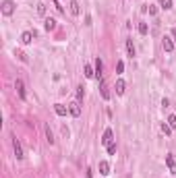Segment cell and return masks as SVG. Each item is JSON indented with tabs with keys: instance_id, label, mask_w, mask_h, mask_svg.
<instances>
[{
	"instance_id": "obj_1",
	"label": "cell",
	"mask_w": 176,
	"mask_h": 178,
	"mask_svg": "<svg viewBox=\"0 0 176 178\" xmlns=\"http://www.w3.org/2000/svg\"><path fill=\"white\" fill-rule=\"evenodd\" d=\"M0 11H2V15H4V17H11V15L15 13V4H13V0H4V2H2V8H0Z\"/></svg>"
},
{
	"instance_id": "obj_2",
	"label": "cell",
	"mask_w": 176,
	"mask_h": 178,
	"mask_svg": "<svg viewBox=\"0 0 176 178\" xmlns=\"http://www.w3.org/2000/svg\"><path fill=\"white\" fill-rule=\"evenodd\" d=\"M68 112H71L75 118H79L81 116V102H71L68 104Z\"/></svg>"
},
{
	"instance_id": "obj_3",
	"label": "cell",
	"mask_w": 176,
	"mask_h": 178,
	"mask_svg": "<svg viewBox=\"0 0 176 178\" xmlns=\"http://www.w3.org/2000/svg\"><path fill=\"white\" fill-rule=\"evenodd\" d=\"M13 149H15V158H17V159L25 158V155H23V147H21V143L17 141V139H13Z\"/></svg>"
},
{
	"instance_id": "obj_4",
	"label": "cell",
	"mask_w": 176,
	"mask_h": 178,
	"mask_svg": "<svg viewBox=\"0 0 176 178\" xmlns=\"http://www.w3.org/2000/svg\"><path fill=\"white\" fill-rule=\"evenodd\" d=\"M162 46H164L166 52H172V50H174V40H172V35H166V37H164Z\"/></svg>"
},
{
	"instance_id": "obj_5",
	"label": "cell",
	"mask_w": 176,
	"mask_h": 178,
	"mask_svg": "<svg viewBox=\"0 0 176 178\" xmlns=\"http://www.w3.org/2000/svg\"><path fill=\"white\" fill-rule=\"evenodd\" d=\"M110 143H112V129H106V130H104V135H102V145L108 147Z\"/></svg>"
},
{
	"instance_id": "obj_6",
	"label": "cell",
	"mask_w": 176,
	"mask_h": 178,
	"mask_svg": "<svg viewBox=\"0 0 176 178\" xmlns=\"http://www.w3.org/2000/svg\"><path fill=\"white\" fill-rule=\"evenodd\" d=\"M15 87H17V91H19V97H21V100H25V97H27V93H25V85H23V81H21V79H17Z\"/></svg>"
},
{
	"instance_id": "obj_7",
	"label": "cell",
	"mask_w": 176,
	"mask_h": 178,
	"mask_svg": "<svg viewBox=\"0 0 176 178\" xmlns=\"http://www.w3.org/2000/svg\"><path fill=\"white\" fill-rule=\"evenodd\" d=\"M166 166L170 168V174H174V176H176V162H174L172 155H166Z\"/></svg>"
},
{
	"instance_id": "obj_8",
	"label": "cell",
	"mask_w": 176,
	"mask_h": 178,
	"mask_svg": "<svg viewBox=\"0 0 176 178\" xmlns=\"http://www.w3.org/2000/svg\"><path fill=\"white\" fill-rule=\"evenodd\" d=\"M100 174H102V176H108V174H110V164L106 162V159L100 162Z\"/></svg>"
},
{
	"instance_id": "obj_9",
	"label": "cell",
	"mask_w": 176,
	"mask_h": 178,
	"mask_svg": "<svg viewBox=\"0 0 176 178\" xmlns=\"http://www.w3.org/2000/svg\"><path fill=\"white\" fill-rule=\"evenodd\" d=\"M31 40H33V33H31V31H23V33H21V44L27 46V44H31Z\"/></svg>"
},
{
	"instance_id": "obj_10",
	"label": "cell",
	"mask_w": 176,
	"mask_h": 178,
	"mask_svg": "<svg viewBox=\"0 0 176 178\" xmlns=\"http://www.w3.org/2000/svg\"><path fill=\"white\" fill-rule=\"evenodd\" d=\"M44 27H46V31H54L56 29V21L52 19V17H48V19L44 21Z\"/></svg>"
},
{
	"instance_id": "obj_11",
	"label": "cell",
	"mask_w": 176,
	"mask_h": 178,
	"mask_svg": "<svg viewBox=\"0 0 176 178\" xmlns=\"http://www.w3.org/2000/svg\"><path fill=\"white\" fill-rule=\"evenodd\" d=\"M54 110H56V114H58V116H67V112H68V108H67V106H62V104H56Z\"/></svg>"
},
{
	"instance_id": "obj_12",
	"label": "cell",
	"mask_w": 176,
	"mask_h": 178,
	"mask_svg": "<svg viewBox=\"0 0 176 178\" xmlns=\"http://www.w3.org/2000/svg\"><path fill=\"white\" fill-rule=\"evenodd\" d=\"M100 91H102V97L104 100H110V91H108V85H106V83H100Z\"/></svg>"
},
{
	"instance_id": "obj_13",
	"label": "cell",
	"mask_w": 176,
	"mask_h": 178,
	"mask_svg": "<svg viewBox=\"0 0 176 178\" xmlns=\"http://www.w3.org/2000/svg\"><path fill=\"white\" fill-rule=\"evenodd\" d=\"M102 70H104V64L100 58H95V77H102Z\"/></svg>"
},
{
	"instance_id": "obj_14",
	"label": "cell",
	"mask_w": 176,
	"mask_h": 178,
	"mask_svg": "<svg viewBox=\"0 0 176 178\" xmlns=\"http://www.w3.org/2000/svg\"><path fill=\"white\" fill-rule=\"evenodd\" d=\"M71 13H73V15L81 13V6H79V2H77V0H71Z\"/></svg>"
},
{
	"instance_id": "obj_15",
	"label": "cell",
	"mask_w": 176,
	"mask_h": 178,
	"mask_svg": "<svg viewBox=\"0 0 176 178\" xmlns=\"http://www.w3.org/2000/svg\"><path fill=\"white\" fill-rule=\"evenodd\" d=\"M124 87H127V85H124V81H122V79H118V81H116V93H118V95H122V93H124Z\"/></svg>"
},
{
	"instance_id": "obj_16",
	"label": "cell",
	"mask_w": 176,
	"mask_h": 178,
	"mask_svg": "<svg viewBox=\"0 0 176 178\" xmlns=\"http://www.w3.org/2000/svg\"><path fill=\"white\" fill-rule=\"evenodd\" d=\"M127 52H129V56H135V46H133V40H127Z\"/></svg>"
},
{
	"instance_id": "obj_17",
	"label": "cell",
	"mask_w": 176,
	"mask_h": 178,
	"mask_svg": "<svg viewBox=\"0 0 176 178\" xmlns=\"http://www.w3.org/2000/svg\"><path fill=\"white\" fill-rule=\"evenodd\" d=\"M83 70H85V73H83V75L87 77V79H91V77H93V75H95V70H93V69H91V66H89V64H85V69H83Z\"/></svg>"
},
{
	"instance_id": "obj_18",
	"label": "cell",
	"mask_w": 176,
	"mask_h": 178,
	"mask_svg": "<svg viewBox=\"0 0 176 178\" xmlns=\"http://www.w3.org/2000/svg\"><path fill=\"white\" fill-rule=\"evenodd\" d=\"M160 6H162L164 11H170V8H172V0H160Z\"/></svg>"
},
{
	"instance_id": "obj_19",
	"label": "cell",
	"mask_w": 176,
	"mask_h": 178,
	"mask_svg": "<svg viewBox=\"0 0 176 178\" xmlns=\"http://www.w3.org/2000/svg\"><path fill=\"white\" fill-rule=\"evenodd\" d=\"M83 97H85V91H83V85L77 87V102H83Z\"/></svg>"
},
{
	"instance_id": "obj_20",
	"label": "cell",
	"mask_w": 176,
	"mask_h": 178,
	"mask_svg": "<svg viewBox=\"0 0 176 178\" xmlns=\"http://www.w3.org/2000/svg\"><path fill=\"white\" fill-rule=\"evenodd\" d=\"M46 137H48V143L50 145L54 143V135H52V129H50V126H46Z\"/></svg>"
},
{
	"instance_id": "obj_21",
	"label": "cell",
	"mask_w": 176,
	"mask_h": 178,
	"mask_svg": "<svg viewBox=\"0 0 176 178\" xmlns=\"http://www.w3.org/2000/svg\"><path fill=\"white\" fill-rule=\"evenodd\" d=\"M147 31H149L147 23H139V33H141V35H147Z\"/></svg>"
},
{
	"instance_id": "obj_22",
	"label": "cell",
	"mask_w": 176,
	"mask_h": 178,
	"mask_svg": "<svg viewBox=\"0 0 176 178\" xmlns=\"http://www.w3.org/2000/svg\"><path fill=\"white\" fill-rule=\"evenodd\" d=\"M168 124L172 126V129H176V116H174V114H170V116H168Z\"/></svg>"
},
{
	"instance_id": "obj_23",
	"label": "cell",
	"mask_w": 176,
	"mask_h": 178,
	"mask_svg": "<svg viewBox=\"0 0 176 178\" xmlns=\"http://www.w3.org/2000/svg\"><path fill=\"white\" fill-rule=\"evenodd\" d=\"M108 153H110V155H114V153H116V143H114V141L108 145Z\"/></svg>"
},
{
	"instance_id": "obj_24",
	"label": "cell",
	"mask_w": 176,
	"mask_h": 178,
	"mask_svg": "<svg viewBox=\"0 0 176 178\" xmlns=\"http://www.w3.org/2000/svg\"><path fill=\"white\" fill-rule=\"evenodd\" d=\"M122 70H124V62H122V60H118V64H116V73L120 75Z\"/></svg>"
},
{
	"instance_id": "obj_25",
	"label": "cell",
	"mask_w": 176,
	"mask_h": 178,
	"mask_svg": "<svg viewBox=\"0 0 176 178\" xmlns=\"http://www.w3.org/2000/svg\"><path fill=\"white\" fill-rule=\"evenodd\" d=\"M37 15H46V4H37Z\"/></svg>"
},
{
	"instance_id": "obj_26",
	"label": "cell",
	"mask_w": 176,
	"mask_h": 178,
	"mask_svg": "<svg viewBox=\"0 0 176 178\" xmlns=\"http://www.w3.org/2000/svg\"><path fill=\"white\" fill-rule=\"evenodd\" d=\"M170 130H172V126H170V124H162V133L170 135Z\"/></svg>"
},
{
	"instance_id": "obj_27",
	"label": "cell",
	"mask_w": 176,
	"mask_h": 178,
	"mask_svg": "<svg viewBox=\"0 0 176 178\" xmlns=\"http://www.w3.org/2000/svg\"><path fill=\"white\" fill-rule=\"evenodd\" d=\"M147 11H149V15H156V13H157V6H151V4H149Z\"/></svg>"
},
{
	"instance_id": "obj_28",
	"label": "cell",
	"mask_w": 176,
	"mask_h": 178,
	"mask_svg": "<svg viewBox=\"0 0 176 178\" xmlns=\"http://www.w3.org/2000/svg\"><path fill=\"white\" fill-rule=\"evenodd\" d=\"M91 172H93V170H91V168H87V170H85V178H93V174H91Z\"/></svg>"
},
{
	"instance_id": "obj_29",
	"label": "cell",
	"mask_w": 176,
	"mask_h": 178,
	"mask_svg": "<svg viewBox=\"0 0 176 178\" xmlns=\"http://www.w3.org/2000/svg\"><path fill=\"white\" fill-rule=\"evenodd\" d=\"M17 56H19V58H21V60H23V62H27V56L23 54V52H19V54H17Z\"/></svg>"
},
{
	"instance_id": "obj_30",
	"label": "cell",
	"mask_w": 176,
	"mask_h": 178,
	"mask_svg": "<svg viewBox=\"0 0 176 178\" xmlns=\"http://www.w3.org/2000/svg\"><path fill=\"white\" fill-rule=\"evenodd\" d=\"M172 40H174V44H176V27H172Z\"/></svg>"
}]
</instances>
